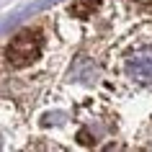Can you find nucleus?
Masks as SVG:
<instances>
[{"instance_id":"f257e3e1","label":"nucleus","mask_w":152,"mask_h":152,"mask_svg":"<svg viewBox=\"0 0 152 152\" xmlns=\"http://www.w3.org/2000/svg\"><path fill=\"white\" fill-rule=\"evenodd\" d=\"M41 47H44V36H41V31H36V28H26V31H21L16 39L8 44V52H5L8 64H10V67H16V70H23V67L34 64L41 57Z\"/></svg>"},{"instance_id":"f03ea898","label":"nucleus","mask_w":152,"mask_h":152,"mask_svg":"<svg viewBox=\"0 0 152 152\" xmlns=\"http://www.w3.org/2000/svg\"><path fill=\"white\" fill-rule=\"evenodd\" d=\"M126 75L142 85H152V47H142L129 54Z\"/></svg>"}]
</instances>
